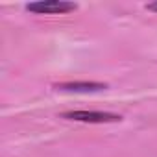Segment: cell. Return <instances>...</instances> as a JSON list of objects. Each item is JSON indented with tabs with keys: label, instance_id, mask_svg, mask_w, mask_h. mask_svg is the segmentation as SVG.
<instances>
[{
	"label": "cell",
	"instance_id": "obj_4",
	"mask_svg": "<svg viewBox=\"0 0 157 157\" xmlns=\"http://www.w3.org/2000/svg\"><path fill=\"white\" fill-rule=\"evenodd\" d=\"M146 10H150V11H155V13H157V2L148 4V6H146Z\"/></svg>",
	"mask_w": 157,
	"mask_h": 157
},
{
	"label": "cell",
	"instance_id": "obj_2",
	"mask_svg": "<svg viewBox=\"0 0 157 157\" xmlns=\"http://www.w3.org/2000/svg\"><path fill=\"white\" fill-rule=\"evenodd\" d=\"M63 118L78 120V122H91V124H104V122H118L120 115L105 113V111H67Z\"/></svg>",
	"mask_w": 157,
	"mask_h": 157
},
{
	"label": "cell",
	"instance_id": "obj_3",
	"mask_svg": "<svg viewBox=\"0 0 157 157\" xmlns=\"http://www.w3.org/2000/svg\"><path fill=\"white\" fill-rule=\"evenodd\" d=\"M56 89L61 91H76V93H87V91H102L107 85L100 82H67V83H57L54 85Z\"/></svg>",
	"mask_w": 157,
	"mask_h": 157
},
{
	"label": "cell",
	"instance_id": "obj_1",
	"mask_svg": "<svg viewBox=\"0 0 157 157\" xmlns=\"http://www.w3.org/2000/svg\"><path fill=\"white\" fill-rule=\"evenodd\" d=\"M78 8V4L74 2H63V0H50V2H32L26 6V10L30 13L35 15H63V13H70Z\"/></svg>",
	"mask_w": 157,
	"mask_h": 157
}]
</instances>
